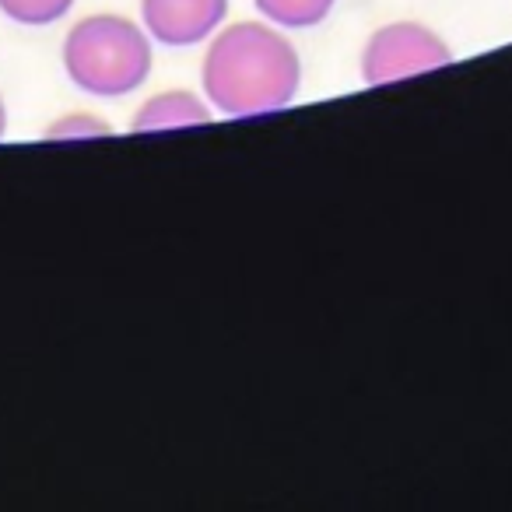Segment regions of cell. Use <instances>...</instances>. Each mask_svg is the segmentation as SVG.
<instances>
[{"mask_svg": "<svg viewBox=\"0 0 512 512\" xmlns=\"http://www.w3.org/2000/svg\"><path fill=\"white\" fill-rule=\"evenodd\" d=\"M302 64L295 46L264 22H235L207 46L200 85L221 116H260L295 102Z\"/></svg>", "mask_w": 512, "mask_h": 512, "instance_id": "1", "label": "cell"}, {"mask_svg": "<svg viewBox=\"0 0 512 512\" xmlns=\"http://www.w3.org/2000/svg\"><path fill=\"white\" fill-rule=\"evenodd\" d=\"M67 78L88 95L120 99L148 81L151 39L141 25L120 15L81 18L64 39Z\"/></svg>", "mask_w": 512, "mask_h": 512, "instance_id": "2", "label": "cell"}, {"mask_svg": "<svg viewBox=\"0 0 512 512\" xmlns=\"http://www.w3.org/2000/svg\"><path fill=\"white\" fill-rule=\"evenodd\" d=\"M453 60L446 39L435 36L421 22H393L369 36L362 50V81L365 85H390L414 74L439 71Z\"/></svg>", "mask_w": 512, "mask_h": 512, "instance_id": "3", "label": "cell"}, {"mask_svg": "<svg viewBox=\"0 0 512 512\" xmlns=\"http://www.w3.org/2000/svg\"><path fill=\"white\" fill-rule=\"evenodd\" d=\"M228 0H141L144 32L162 46H193L218 32Z\"/></svg>", "mask_w": 512, "mask_h": 512, "instance_id": "4", "label": "cell"}, {"mask_svg": "<svg viewBox=\"0 0 512 512\" xmlns=\"http://www.w3.org/2000/svg\"><path fill=\"white\" fill-rule=\"evenodd\" d=\"M200 123H211V106L204 99H197L193 92H162L137 109L130 130L148 134V130L200 127Z\"/></svg>", "mask_w": 512, "mask_h": 512, "instance_id": "5", "label": "cell"}, {"mask_svg": "<svg viewBox=\"0 0 512 512\" xmlns=\"http://www.w3.org/2000/svg\"><path fill=\"white\" fill-rule=\"evenodd\" d=\"M256 11L285 29H313L334 11L337 0H253Z\"/></svg>", "mask_w": 512, "mask_h": 512, "instance_id": "6", "label": "cell"}, {"mask_svg": "<svg viewBox=\"0 0 512 512\" xmlns=\"http://www.w3.org/2000/svg\"><path fill=\"white\" fill-rule=\"evenodd\" d=\"M74 8V0H0V11L22 25H53Z\"/></svg>", "mask_w": 512, "mask_h": 512, "instance_id": "7", "label": "cell"}, {"mask_svg": "<svg viewBox=\"0 0 512 512\" xmlns=\"http://www.w3.org/2000/svg\"><path fill=\"white\" fill-rule=\"evenodd\" d=\"M109 127L99 120V116H64V120H57L50 130H46V137H106Z\"/></svg>", "mask_w": 512, "mask_h": 512, "instance_id": "8", "label": "cell"}, {"mask_svg": "<svg viewBox=\"0 0 512 512\" xmlns=\"http://www.w3.org/2000/svg\"><path fill=\"white\" fill-rule=\"evenodd\" d=\"M4 127H8V113H4V99H0V137H4Z\"/></svg>", "mask_w": 512, "mask_h": 512, "instance_id": "9", "label": "cell"}]
</instances>
